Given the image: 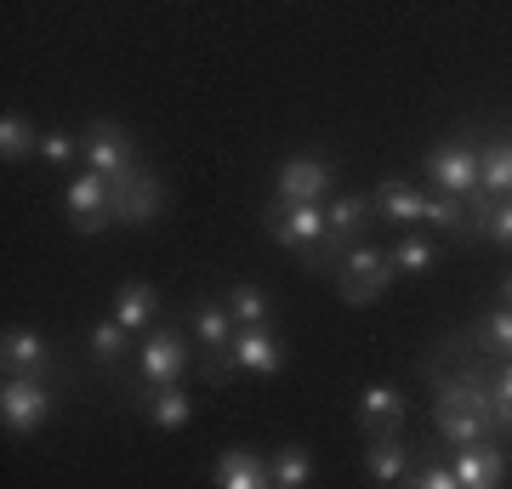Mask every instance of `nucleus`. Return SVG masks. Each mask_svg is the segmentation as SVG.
<instances>
[{
    "mask_svg": "<svg viewBox=\"0 0 512 489\" xmlns=\"http://www.w3.org/2000/svg\"><path fill=\"white\" fill-rule=\"evenodd\" d=\"M80 154H86V171H97L103 182H120V177H131V171H143L131 131L114 126V120H92L86 137H80Z\"/></svg>",
    "mask_w": 512,
    "mask_h": 489,
    "instance_id": "1",
    "label": "nucleus"
},
{
    "mask_svg": "<svg viewBox=\"0 0 512 489\" xmlns=\"http://www.w3.org/2000/svg\"><path fill=\"white\" fill-rule=\"evenodd\" d=\"M52 387L40 376H6L0 387V421H6V433H35L40 421L52 416Z\"/></svg>",
    "mask_w": 512,
    "mask_h": 489,
    "instance_id": "2",
    "label": "nucleus"
},
{
    "mask_svg": "<svg viewBox=\"0 0 512 489\" xmlns=\"http://www.w3.org/2000/svg\"><path fill=\"white\" fill-rule=\"evenodd\" d=\"M109 200H114V222L148 228V222H160V211H165V182L154 177V171H131V177L109 182Z\"/></svg>",
    "mask_w": 512,
    "mask_h": 489,
    "instance_id": "3",
    "label": "nucleus"
},
{
    "mask_svg": "<svg viewBox=\"0 0 512 489\" xmlns=\"http://www.w3.org/2000/svg\"><path fill=\"white\" fill-rule=\"evenodd\" d=\"M427 182L450 194V200H473L478 194V148L467 143H439L427 154Z\"/></svg>",
    "mask_w": 512,
    "mask_h": 489,
    "instance_id": "4",
    "label": "nucleus"
},
{
    "mask_svg": "<svg viewBox=\"0 0 512 489\" xmlns=\"http://www.w3.org/2000/svg\"><path fill=\"white\" fill-rule=\"evenodd\" d=\"M188 370V342L177 330H154L143 347H137V376L160 393V387H177V376Z\"/></svg>",
    "mask_w": 512,
    "mask_h": 489,
    "instance_id": "5",
    "label": "nucleus"
},
{
    "mask_svg": "<svg viewBox=\"0 0 512 489\" xmlns=\"http://www.w3.org/2000/svg\"><path fill=\"white\" fill-rule=\"evenodd\" d=\"M393 256L382 251H353L348 262H342V273H336V290H342V302H376L387 285H393Z\"/></svg>",
    "mask_w": 512,
    "mask_h": 489,
    "instance_id": "6",
    "label": "nucleus"
},
{
    "mask_svg": "<svg viewBox=\"0 0 512 489\" xmlns=\"http://www.w3.org/2000/svg\"><path fill=\"white\" fill-rule=\"evenodd\" d=\"M325 217H330L325 205H274V211H268V234H274L279 245L313 251V245H325V234H330Z\"/></svg>",
    "mask_w": 512,
    "mask_h": 489,
    "instance_id": "7",
    "label": "nucleus"
},
{
    "mask_svg": "<svg viewBox=\"0 0 512 489\" xmlns=\"http://www.w3.org/2000/svg\"><path fill=\"white\" fill-rule=\"evenodd\" d=\"M63 200H69V217H74V228H80V234H103V228L114 222L109 182L97 177V171H86V177H74Z\"/></svg>",
    "mask_w": 512,
    "mask_h": 489,
    "instance_id": "8",
    "label": "nucleus"
},
{
    "mask_svg": "<svg viewBox=\"0 0 512 489\" xmlns=\"http://www.w3.org/2000/svg\"><path fill=\"white\" fill-rule=\"evenodd\" d=\"M330 171L325 160H313V154H302V160H285L279 165V205H319L330 194Z\"/></svg>",
    "mask_w": 512,
    "mask_h": 489,
    "instance_id": "9",
    "label": "nucleus"
},
{
    "mask_svg": "<svg viewBox=\"0 0 512 489\" xmlns=\"http://www.w3.org/2000/svg\"><path fill=\"white\" fill-rule=\"evenodd\" d=\"M228 364H234V370H251V376H274V370H285V342H279L268 325L262 330H239Z\"/></svg>",
    "mask_w": 512,
    "mask_h": 489,
    "instance_id": "10",
    "label": "nucleus"
},
{
    "mask_svg": "<svg viewBox=\"0 0 512 489\" xmlns=\"http://www.w3.org/2000/svg\"><path fill=\"white\" fill-rule=\"evenodd\" d=\"M0 364H6V376H46L52 370V347L35 330H6L0 336Z\"/></svg>",
    "mask_w": 512,
    "mask_h": 489,
    "instance_id": "11",
    "label": "nucleus"
},
{
    "mask_svg": "<svg viewBox=\"0 0 512 489\" xmlns=\"http://www.w3.org/2000/svg\"><path fill=\"white\" fill-rule=\"evenodd\" d=\"M194 336H200V347L211 353V376H217V359L234 353V336H239L228 302H200V308H194Z\"/></svg>",
    "mask_w": 512,
    "mask_h": 489,
    "instance_id": "12",
    "label": "nucleus"
},
{
    "mask_svg": "<svg viewBox=\"0 0 512 489\" xmlns=\"http://www.w3.org/2000/svg\"><path fill=\"white\" fill-rule=\"evenodd\" d=\"M456 484L461 489H501V478H507V461H501V450H490V444H467V450L456 455Z\"/></svg>",
    "mask_w": 512,
    "mask_h": 489,
    "instance_id": "13",
    "label": "nucleus"
},
{
    "mask_svg": "<svg viewBox=\"0 0 512 489\" xmlns=\"http://www.w3.org/2000/svg\"><path fill=\"white\" fill-rule=\"evenodd\" d=\"M217 489H274V467L256 450L217 455Z\"/></svg>",
    "mask_w": 512,
    "mask_h": 489,
    "instance_id": "14",
    "label": "nucleus"
},
{
    "mask_svg": "<svg viewBox=\"0 0 512 489\" xmlns=\"http://www.w3.org/2000/svg\"><path fill=\"white\" fill-rule=\"evenodd\" d=\"M433 421H439V433L450 438V444H461V450L490 438V421L473 416V410H467L461 399H444V393H439V410H433Z\"/></svg>",
    "mask_w": 512,
    "mask_h": 489,
    "instance_id": "15",
    "label": "nucleus"
},
{
    "mask_svg": "<svg viewBox=\"0 0 512 489\" xmlns=\"http://www.w3.org/2000/svg\"><path fill=\"white\" fill-rule=\"evenodd\" d=\"M160 313V290L143 285V279H131V285H120V296H114V325L126 330H148V319Z\"/></svg>",
    "mask_w": 512,
    "mask_h": 489,
    "instance_id": "16",
    "label": "nucleus"
},
{
    "mask_svg": "<svg viewBox=\"0 0 512 489\" xmlns=\"http://www.w3.org/2000/svg\"><path fill=\"white\" fill-rule=\"evenodd\" d=\"M478 194H484V200L512 194V143L507 137L490 143V148H478Z\"/></svg>",
    "mask_w": 512,
    "mask_h": 489,
    "instance_id": "17",
    "label": "nucleus"
},
{
    "mask_svg": "<svg viewBox=\"0 0 512 489\" xmlns=\"http://www.w3.org/2000/svg\"><path fill=\"white\" fill-rule=\"evenodd\" d=\"M359 421H365L370 433L393 438L404 421V399L393 393V387H365V399H359Z\"/></svg>",
    "mask_w": 512,
    "mask_h": 489,
    "instance_id": "18",
    "label": "nucleus"
},
{
    "mask_svg": "<svg viewBox=\"0 0 512 489\" xmlns=\"http://www.w3.org/2000/svg\"><path fill=\"white\" fill-rule=\"evenodd\" d=\"M376 211H382L387 222H421L427 217V194L410 188V182H382V188H376Z\"/></svg>",
    "mask_w": 512,
    "mask_h": 489,
    "instance_id": "19",
    "label": "nucleus"
},
{
    "mask_svg": "<svg viewBox=\"0 0 512 489\" xmlns=\"http://www.w3.org/2000/svg\"><path fill=\"white\" fill-rule=\"evenodd\" d=\"M228 313L239 330H262L268 325V290L262 285H234L228 290Z\"/></svg>",
    "mask_w": 512,
    "mask_h": 489,
    "instance_id": "20",
    "label": "nucleus"
},
{
    "mask_svg": "<svg viewBox=\"0 0 512 489\" xmlns=\"http://www.w3.org/2000/svg\"><path fill=\"white\" fill-rule=\"evenodd\" d=\"M404 467H410V461H404V444H399V438H376V444L365 450V472L376 478V484H399Z\"/></svg>",
    "mask_w": 512,
    "mask_h": 489,
    "instance_id": "21",
    "label": "nucleus"
},
{
    "mask_svg": "<svg viewBox=\"0 0 512 489\" xmlns=\"http://www.w3.org/2000/svg\"><path fill=\"white\" fill-rule=\"evenodd\" d=\"M148 416L160 421V427H188V421H194V393H183V387H160V393L148 399Z\"/></svg>",
    "mask_w": 512,
    "mask_h": 489,
    "instance_id": "22",
    "label": "nucleus"
},
{
    "mask_svg": "<svg viewBox=\"0 0 512 489\" xmlns=\"http://www.w3.org/2000/svg\"><path fill=\"white\" fill-rule=\"evenodd\" d=\"M29 148H40L35 126H29L23 114H12V109H6V114H0V160L12 165V160H23Z\"/></svg>",
    "mask_w": 512,
    "mask_h": 489,
    "instance_id": "23",
    "label": "nucleus"
},
{
    "mask_svg": "<svg viewBox=\"0 0 512 489\" xmlns=\"http://www.w3.org/2000/svg\"><path fill=\"white\" fill-rule=\"evenodd\" d=\"M365 217H370V200H353V194H348V200H336V205H330V245H342V239H353V234H359V228H365Z\"/></svg>",
    "mask_w": 512,
    "mask_h": 489,
    "instance_id": "24",
    "label": "nucleus"
},
{
    "mask_svg": "<svg viewBox=\"0 0 512 489\" xmlns=\"http://www.w3.org/2000/svg\"><path fill=\"white\" fill-rule=\"evenodd\" d=\"M268 467H274V484H279V489H308V478H313L308 450H296V444H291V450H279Z\"/></svg>",
    "mask_w": 512,
    "mask_h": 489,
    "instance_id": "25",
    "label": "nucleus"
},
{
    "mask_svg": "<svg viewBox=\"0 0 512 489\" xmlns=\"http://www.w3.org/2000/svg\"><path fill=\"white\" fill-rule=\"evenodd\" d=\"M126 336H131L126 325H114V319H103V325L92 330V353H97L103 364H114L120 353H126Z\"/></svg>",
    "mask_w": 512,
    "mask_h": 489,
    "instance_id": "26",
    "label": "nucleus"
},
{
    "mask_svg": "<svg viewBox=\"0 0 512 489\" xmlns=\"http://www.w3.org/2000/svg\"><path fill=\"white\" fill-rule=\"evenodd\" d=\"M393 268L399 273H427L433 268V245H427V239H404L399 251H393Z\"/></svg>",
    "mask_w": 512,
    "mask_h": 489,
    "instance_id": "27",
    "label": "nucleus"
},
{
    "mask_svg": "<svg viewBox=\"0 0 512 489\" xmlns=\"http://www.w3.org/2000/svg\"><path fill=\"white\" fill-rule=\"evenodd\" d=\"M490 399H495V427H512V359L501 364V370H495Z\"/></svg>",
    "mask_w": 512,
    "mask_h": 489,
    "instance_id": "28",
    "label": "nucleus"
},
{
    "mask_svg": "<svg viewBox=\"0 0 512 489\" xmlns=\"http://www.w3.org/2000/svg\"><path fill=\"white\" fill-rule=\"evenodd\" d=\"M421 222H433V228H461V222H467V211H461V200H450V194H433Z\"/></svg>",
    "mask_w": 512,
    "mask_h": 489,
    "instance_id": "29",
    "label": "nucleus"
},
{
    "mask_svg": "<svg viewBox=\"0 0 512 489\" xmlns=\"http://www.w3.org/2000/svg\"><path fill=\"white\" fill-rule=\"evenodd\" d=\"M484 342H490L495 353H507V359H512V308H501V313H490V319H484Z\"/></svg>",
    "mask_w": 512,
    "mask_h": 489,
    "instance_id": "30",
    "label": "nucleus"
},
{
    "mask_svg": "<svg viewBox=\"0 0 512 489\" xmlns=\"http://www.w3.org/2000/svg\"><path fill=\"white\" fill-rule=\"evenodd\" d=\"M478 228H484L490 239H501V245H512V200L507 205H490V211L478 217Z\"/></svg>",
    "mask_w": 512,
    "mask_h": 489,
    "instance_id": "31",
    "label": "nucleus"
},
{
    "mask_svg": "<svg viewBox=\"0 0 512 489\" xmlns=\"http://www.w3.org/2000/svg\"><path fill=\"white\" fill-rule=\"evenodd\" d=\"M40 154H46L52 165H69L74 160V143L63 137V131H52V137H40Z\"/></svg>",
    "mask_w": 512,
    "mask_h": 489,
    "instance_id": "32",
    "label": "nucleus"
},
{
    "mask_svg": "<svg viewBox=\"0 0 512 489\" xmlns=\"http://www.w3.org/2000/svg\"><path fill=\"white\" fill-rule=\"evenodd\" d=\"M410 489H461V484H456V472H450V467H427Z\"/></svg>",
    "mask_w": 512,
    "mask_h": 489,
    "instance_id": "33",
    "label": "nucleus"
},
{
    "mask_svg": "<svg viewBox=\"0 0 512 489\" xmlns=\"http://www.w3.org/2000/svg\"><path fill=\"white\" fill-rule=\"evenodd\" d=\"M501 302H507V308H512V279H507V290H501Z\"/></svg>",
    "mask_w": 512,
    "mask_h": 489,
    "instance_id": "34",
    "label": "nucleus"
},
{
    "mask_svg": "<svg viewBox=\"0 0 512 489\" xmlns=\"http://www.w3.org/2000/svg\"><path fill=\"white\" fill-rule=\"evenodd\" d=\"M274 489H279V484H274Z\"/></svg>",
    "mask_w": 512,
    "mask_h": 489,
    "instance_id": "35",
    "label": "nucleus"
}]
</instances>
